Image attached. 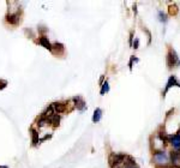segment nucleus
Segmentation results:
<instances>
[{"label":"nucleus","mask_w":180,"mask_h":168,"mask_svg":"<svg viewBox=\"0 0 180 168\" xmlns=\"http://www.w3.org/2000/svg\"><path fill=\"white\" fill-rule=\"evenodd\" d=\"M125 156L126 155H123V154H111V156H109V165L113 168L119 167L121 163H124Z\"/></svg>","instance_id":"1"},{"label":"nucleus","mask_w":180,"mask_h":168,"mask_svg":"<svg viewBox=\"0 0 180 168\" xmlns=\"http://www.w3.org/2000/svg\"><path fill=\"white\" fill-rule=\"evenodd\" d=\"M153 160L155 161V163H158V165H166V162L168 161V155H167V153H165V151H156L155 154H154V157H153Z\"/></svg>","instance_id":"2"},{"label":"nucleus","mask_w":180,"mask_h":168,"mask_svg":"<svg viewBox=\"0 0 180 168\" xmlns=\"http://www.w3.org/2000/svg\"><path fill=\"white\" fill-rule=\"evenodd\" d=\"M178 63H179V58L177 55V53L173 49H170L168 52V54H167V65H168L169 68H172V67L175 66Z\"/></svg>","instance_id":"3"},{"label":"nucleus","mask_w":180,"mask_h":168,"mask_svg":"<svg viewBox=\"0 0 180 168\" xmlns=\"http://www.w3.org/2000/svg\"><path fill=\"white\" fill-rule=\"evenodd\" d=\"M51 108L54 114H59V113H63L66 111V104L61 103V102H54L51 104Z\"/></svg>","instance_id":"4"},{"label":"nucleus","mask_w":180,"mask_h":168,"mask_svg":"<svg viewBox=\"0 0 180 168\" xmlns=\"http://www.w3.org/2000/svg\"><path fill=\"white\" fill-rule=\"evenodd\" d=\"M169 142L173 145V148L175 149V151H180V132L175 133L174 136H170Z\"/></svg>","instance_id":"5"},{"label":"nucleus","mask_w":180,"mask_h":168,"mask_svg":"<svg viewBox=\"0 0 180 168\" xmlns=\"http://www.w3.org/2000/svg\"><path fill=\"white\" fill-rule=\"evenodd\" d=\"M179 87L180 88V84L178 83V80H177V78H175V76H170L168 79V82H167V85H166V89H165V91H163V97L166 96V94L168 92V90L172 88V87Z\"/></svg>","instance_id":"6"},{"label":"nucleus","mask_w":180,"mask_h":168,"mask_svg":"<svg viewBox=\"0 0 180 168\" xmlns=\"http://www.w3.org/2000/svg\"><path fill=\"white\" fill-rule=\"evenodd\" d=\"M6 21L10 24H18V22H19V14L18 13H9L6 16Z\"/></svg>","instance_id":"7"},{"label":"nucleus","mask_w":180,"mask_h":168,"mask_svg":"<svg viewBox=\"0 0 180 168\" xmlns=\"http://www.w3.org/2000/svg\"><path fill=\"white\" fill-rule=\"evenodd\" d=\"M39 43L42 46V47H45L46 49H48V51H51V52H52V45H51V42H49L48 37H46V36H41V37H40V40H39Z\"/></svg>","instance_id":"8"},{"label":"nucleus","mask_w":180,"mask_h":168,"mask_svg":"<svg viewBox=\"0 0 180 168\" xmlns=\"http://www.w3.org/2000/svg\"><path fill=\"white\" fill-rule=\"evenodd\" d=\"M73 101L76 102L75 104H76V107H77V109H79L80 112H83L85 108H87V104H85V102L82 100V97H79V96H77V97H75L73 99Z\"/></svg>","instance_id":"9"},{"label":"nucleus","mask_w":180,"mask_h":168,"mask_svg":"<svg viewBox=\"0 0 180 168\" xmlns=\"http://www.w3.org/2000/svg\"><path fill=\"white\" fill-rule=\"evenodd\" d=\"M170 160L173 166H177V163L180 161V151H172L170 153Z\"/></svg>","instance_id":"10"},{"label":"nucleus","mask_w":180,"mask_h":168,"mask_svg":"<svg viewBox=\"0 0 180 168\" xmlns=\"http://www.w3.org/2000/svg\"><path fill=\"white\" fill-rule=\"evenodd\" d=\"M102 118V109L101 108H96L94 111V115H92V121L94 123H99Z\"/></svg>","instance_id":"11"},{"label":"nucleus","mask_w":180,"mask_h":168,"mask_svg":"<svg viewBox=\"0 0 180 168\" xmlns=\"http://www.w3.org/2000/svg\"><path fill=\"white\" fill-rule=\"evenodd\" d=\"M49 121H48V118H46V117H41L40 119H39V121H37V126H39V129H41V127H45L46 125H48Z\"/></svg>","instance_id":"12"},{"label":"nucleus","mask_w":180,"mask_h":168,"mask_svg":"<svg viewBox=\"0 0 180 168\" xmlns=\"http://www.w3.org/2000/svg\"><path fill=\"white\" fill-rule=\"evenodd\" d=\"M109 91V84H108V82L106 80V82H103L102 83V88H101V95H104L106 92H108Z\"/></svg>","instance_id":"13"},{"label":"nucleus","mask_w":180,"mask_h":168,"mask_svg":"<svg viewBox=\"0 0 180 168\" xmlns=\"http://www.w3.org/2000/svg\"><path fill=\"white\" fill-rule=\"evenodd\" d=\"M158 137H160V139H161V141H162L165 144H166L169 139H170V136H169V134L162 133V132H161V133H158Z\"/></svg>","instance_id":"14"},{"label":"nucleus","mask_w":180,"mask_h":168,"mask_svg":"<svg viewBox=\"0 0 180 168\" xmlns=\"http://www.w3.org/2000/svg\"><path fill=\"white\" fill-rule=\"evenodd\" d=\"M31 137H33V143H34V144H37V143L40 142V139H39V133H37L35 130H31Z\"/></svg>","instance_id":"15"},{"label":"nucleus","mask_w":180,"mask_h":168,"mask_svg":"<svg viewBox=\"0 0 180 168\" xmlns=\"http://www.w3.org/2000/svg\"><path fill=\"white\" fill-rule=\"evenodd\" d=\"M158 17H160V21H161V22H167V14L163 13L162 11L158 12Z\"/></svg>","instance_id":"16"},{"label":"nucleus","mask_w":180,"mask_h":168,"mask_svg":"<svg viewBox=\"0 0 180 168\" xmlns=\"http://www.w3.org/2000/svg\"><path fill=\"white\" fill-rule=\"evenodd\" d=\"M169 12H170V14H177V7H175V5H173V6L169 7Z\"/></svg>","instance_id":"17"},{"label":"nucleus","mask_w":180,"mask_h":168,"mask_svg":"<svg viewBox=\"0 0 180 168\" xmlns=\"http://www.w3.org/2000/svg\"><path fill=\"white\" fill-rule=\"evenodd\" d=\"M158 168H180L179 166H167V165H162V166H158Z\"/></svg>","instance_id":"18"},{"label":"nucleus","mask_w":180,"mask_h":168,"mask_svg":"<svg viewBox=\"0 0 180 168\" xmlns=\"http://www.w3.org/2000/svg\"><path fill=\"white\" fill-rule=\"evenodd\" d=\"M6 85H7V82L6 80H0V89L6 88Z\"/></svg>","instance_id":"19"},{"label":"nucleus","mask_w":180,"mask_h":168,"mask_svg":"<svg viewBox=\"0 0 180 168\" xmlns=\"http://www.w3.org/2000/svg\"><path fill=\"white\" fill-rule=\"evenodd\" d=\"M138 46H139V40H138V39H136L135 42H133V48L137 49V48H138Z\"/></svg>","instance_id":"20"},{"label":"nucleus","mask_w":180,"mask_h":168,"mask_svg":"<svg viewBox=\"0 0 180 168\" xmlns=\"http://www.w3.org/2000/svg\"><path fill=\"white\" fill-rule=\"evenodd\" d=\"M132 40H133V34L131 33V35H130V45H132Z\"/></svg>","instance_id":"21"},{"label":"nucleus","mask_w":180,"mask_h":168,"mask_svg":"<svg viewBox=\"0 0 180 168\" xmlns=\"http://www.w3.org/2000/svg\"><path fill=\"white\" fill-rule=\"evenodd\" d=\"M0 168H9L7 166H0Z\"/></svg>","instance_id":"22"},{"label":"nucleus","mask_w":180,"mask_h":168,"mask_svg":"<svg viewBox=\"0 0 180 168\" xmlns=\"http://www.w3.org/2000/svg\"><path fill=\"white\" fill-rule=\"evenodd\" d=\"M124 168H137V167L135 166V167H124Z\"/></svg>","instance_id":"23"},{"label":"nucleus","mask_w":180,"mask_h":168,"mask_svg":"<svg viewBox=\"0 0 180 168\" xmlns=\"http://www.w3.org/2000/svg\"><path fill=\"white\" fill-rule=\"evenodd\" d=\"M179 65H180V61H179Z\"/></svg>","instance_id":"24"}]
</instances>
